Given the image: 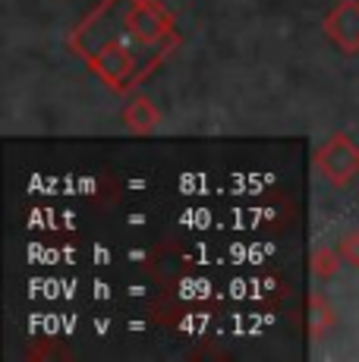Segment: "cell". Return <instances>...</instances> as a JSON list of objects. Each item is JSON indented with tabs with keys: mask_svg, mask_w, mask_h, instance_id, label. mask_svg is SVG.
I'll use <instances>...</instances> for the list:
<instances>
[{
	"mask_svg": "<svg viewBox=\"0 0 359 362\" xmlns=\"http://www.w3.org/2000/svg\"><path fill=\"white\" fill-rule=\"evenodd\" d=\"M324 35L343 54H359V0H337L324 16Z\"/></svg>",
	"mask_w": 359,
	"mask_h": 362,
	"instance_id": "3957f363",
	"label": "cell"
},
{
	"mask_svg": "<svg viewBox=\"0 0 359 362\" xmlns=\"http://www.w3.org/2000/svg\"><path fill=\"white\" fill-rule=\"evenodd\" d=\"M129 4L133 0H101L70 35V47L110 92L136 88L164 60L136 35Z\"/></svg>",
	"mask_w": 359,
	"mask_h": 362,
	"instance_id": "6da1fadb",
	"label": "cell"
},
{
	"mask_svg": "<svg viewBox=\"0 0 359 362\" xmlns=\"http://www.w3.org/2000/svg\"><path fill=\"white\" fill-rule=\"evenodd\" d=\"M158 120H161V117H158V107L145 98V95H133L129 104L123 107V123L136 132H151L158 127Z\"/></svg>",
	"mask_w": 359,
	"mask_h": 362,
	"instance_id": "277c9868",
	"label": "cell"
},
{
	"mask_svg": "<svg viewBox=\"0 0 359 362\" xmlns=\"http://www.w3.org/2000/svg\"><path fill=\"white\" fill-rule=\"evenodd\" d=\"M312 274L315 277H334L337 274V252H331L328 246H319L312 252Z\"/></svg>",
	"mask_w": 359,
	"mask_h": 362,
	"instance_id": "5b68a950",
	"label": "cell"
},
{
	"mask_svg": "<svg viewBox=\"0 0 359 362\" xmlns=\"http://www.w3.org/2000/svg\"><path fill=\"white\" fill-rule=\"evenodd\" d=\"M315 164H319V173L331 186L343 189V186H350L359 177V145L350 136L337 132L319 148Z\"/></svg>",
	"mask_w": 359,
	"mask_h": 362,
	"instance_id": "7a4b0ae2",
	"label": "cell"
},
{
	"mask_svg": "<svg viewBox=\"0 0 359 362\" xmlns=\"http://www.w3.org/2000/svg\"><path fill=\"white\" fill-rule=\"evenodd\" d=\"M337 252H341L343 262H350V264H356V268H359V233H347V236H343L341 246H337Z\"/></svg>",
	"mask_w": 359,
	"mask_h": 362,
	"instance_id": "52a82bcc",
	"label": "cell"
},
{
	"mask_svg": "<svg viewBox=\"0 0 359 362\" xmlns=\"http://www.w3.org/2000/svg\"><path fill=\"white\" fill-rule=\"evenodd\" d=\"M331 325V309L324 305V299L315 293L312 296V334H322Z\"/></svg>",
	"mask_w": 359,
	"mask_h": 362,
	"instance_id": "8992f818",
	"label": "cell"
}]
</instances>
